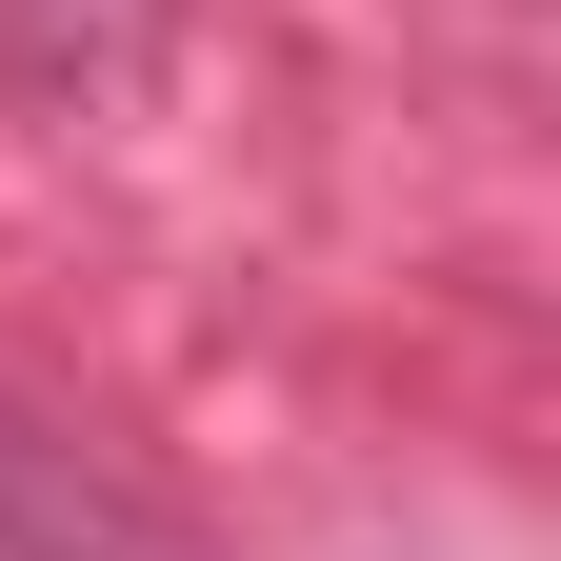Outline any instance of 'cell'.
I'll use <instances>...</instances> for the list:
<instances>
[{
    "label": "cell",
    "mask_w": 561,
    "mask_h": 561,
    "mask_svg": "<svg viewBox=\"0 0 561 561\" xmlns=\"http://www.w3.org/2000/svg\"><path fill=\"white\" fill-rule=\"evenodd\" d=\"M0 561H201V541L140 502V481H121L60 401H21V381H0Z\"/></svg>",
    "instance_id": "obj_1"
}]
</instances>
